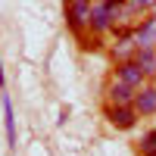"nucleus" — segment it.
I'll list each match as a JSON object with an SVG mask.
<instances>
[{
	"instance_id": "f257e3e1",
	"label": "nucleus",
	"mask_w": 156,
	"mask_h": 156,
	"mask_svg": "<svg viewBox=\"0 0 156 156\" xmlns=\"http://www.w3.org/2000/svg\"><path fill=\"white\" fill-rule=\"evenodd\" d=\"M115 28V19H112V6L109 0H94V6H90V19H87V31L94 37H106L112 34Z\"/></svg>"
},
{
	"instance_id": "f03ea898",
	"label": "nucleus",
	"mask_w": 156,
	"mask_h": 156,
	"mask_svg": "<svg viewBox=\"0 0 156 156\" xmlns=\"http://www.w3.org/2000/svg\"><path fill=\"white\" fill-rule=\"evenodd\" d=\"M134 53H137L134 25H131V28H115V31H112V41H109V56H112V62L134 59Z\"/></svg>"
},
{
	"instance_id": "7ed1b4c3",
	"label": "nucleus",
	"mask_w": 156,
	"mask_h": 156,
	"mask_svg": "<svg viewBox=\"0 0 156 156\" xmlns=\"http://www.w3.org/2000/svg\"><path fill=\"white\" fill-rule=\"evenodd\" d=\"M90 6H94V0H66V25H69V31L75 37L87 31Z\"/></svg>"
},
{
	"instance_id": "20e7f679",
	"label": "nucleus",
	"mask_w": 156,
	"mask_h": 156,
	"mask_svg": "<svg viewBox=\"0 0 156 156\" xmlns=\"http://www.w3.org/2000/svg\"><path fill=\"white\" fill-rule=\"evenodd\" d=\"M103 119H106L115 131H131L140 115L134 109V103H131V106H106V103H103Z\"/></svg>"
},
{
	"instance_id": "39448f33",
	"label": "nucleus",
	"mask_w": 156,
	"mask_h": 156,
	"mask_svg": "<svg viewBox=\"0 0 156 156\" xmlns=\"http://www.w3.org/2000/svg\"><path fill=\"white\" fill-rule=\"evenodd\" d=\"M134 97H137V87L119 81V78H109L106 90H103V103H106V106H131Z\"/></svg>"
},
{
	"instance_id": "423d86ee",
	"label": "nucleus",
	"mask_w": 156,
	"mask_h": 156,
	"mask_svg": "<svg viewBox=\"0 0 156 156\" xmlns=\"http://www.w3.org/2000/svg\"><path fill=\"white\" fill-rule=\"evenodd\" d=\"M112 78H119V81L125 84H131V87H144L150 78L144 75V69L137 66V59H122V62H115V69H112Z\"/></svg>"
},
{
	"instance_id": "0eeeda50",
	"label": "nucleus",
	"mask_w": 156,
	"mask_h": 156,
	"mask_svg": "<svg viewBox=\"0 0 156 156\" xmlns=\"http://www.w3.org/2000/svg\"><path fill=\"white\" fill-rule=\"evenodd\" d=\"M134 109H137L140 119H153V115H156V81H147L144 87H137Z\"/></svg>"
},
{
	"instance_id": "6e6552de",
	"label": "nucleus",
	"mask_w": 156,
	"mask_h": 156,
	"mask_svg": "<svg viewBox=\"0 0 156 156\" xmlns=\"http://www.w3.org/2000/svg\"><path fill=\"white\" fill-rule=\"evenodd\" d=\"M134 37H137V50L140 47H156V16L147 12L134 22Z\"/></svg>"
},
{
	"instance_id": "1a4fd4ad",
	"label": "nucleus",
	"mask_w": 156,
	"mask_h": 156,
	"mask_svg": "<svg viewBox=\"0 0 156 156\" xmlns=\"http://www.w3.org/2000/svg\"><path fill=\"white\" fill-rule=\"evenodd\" d=\"M0 106H3V128H6V144L9 150H16V112H12V100L9 94L0 97Z\"/></svg>"
},
{
	"instance_id": "9d476101",
	"label": "nucleus",
	"mask_w": 156,
	"mask_h": 156,
	"mask_svg": "<svg viewBox=\"0 0 156 156\" xmlns=\"http://www.w3.org/2000/svg\"><path fill=\"white\" fill-rule=\"evenodd\" d=\"M134 59H137V66L144 69V75L150 81H156V47H140L134 53Z\"/></svg>"
},
{
	"instance_id": "9b49d317",
	"label": "nucleus",
	"mask_w": 156,
	"mask_h": 156,
	"mask_svg": "<svg viewBox=\"0 0 156 156\" xmlns=\"http://www.w3.org/2000/svg\"><path fill=\"white\" fill-rule=\"evenodd\" d=\"M137 147H140V153H144V156L156 153V128H153V131H147V134H140V140H137Z\"/></svg>"
},
{
	"instance_id": "f8f14e48",
	"label": "nucleus",
	"mask_w": 156,
	"mask_h": 156,
	"mask_svg": "<svg viewBox=\"0 0 156 156\" xmlns=\"http://www.w3.org/2000/svg\"><path fill=\"white\" fill-rule=\"evenodd\" d=\"M131 6L140 12V16H147V12H153V9H156V0H131Z\"/></svg>"
},
{
	"instance_id": "ddd939ff",
	"label": "nucleus",
	"mask_w": 156,
	"mask_h": 156,
	"mask_svg": "<svg viewBox=\"0 0 156 156\" xmlns=\"http://www.w3.org/2000/svg\"><path fill=\"white\" fill-rule=\"evenodd\" d=\"M69 112H72L69 106H62V109H59V115H56V125H66V119H69Z\"/></svg>"
},
{
	"instance_id": "4468645a",
	"label": "nucleus",
	"mask_w": 156,
	"mask_h": 156,
	"mask_svg": "<svg viewBox=\"0 0 156 156\" xmlns=\"http://www.w3.org/2000/svg\"><path fill=\"white\" fill-rule=\"evenodd\" d=\"M3 84H6V78H3V59H0V90H3Z\"/></svg>"
},
{
	"instance_id": "2eb2a0df",
	"label": "nucleus",
	"mask_w": 156,
	"mask_h": 156,
	"mask_svg": "<svg viewBox=\"0 0 156 156\" xmlns=\"http://www.w3.org/2000/svg\"><path fill=\"white\" fill-rule=\"evenodd\" d=\"M153 16H156V9H153Z\"/></svg>"
},
{
	"instance_id": "dca6fc26",
	"label": "nucleus",
	"mask_w": 156,
	"mask_h": 156,
	"mask_svg": "<svg viewBox=\"0 0 156 156\" xmlns=\"http://www.w3.org/2000/svg\"><path fill=\"white\" fill-rule=\"evenodd\" d=\"M150 156H156V153H150Z\"/></svg>"
}]
</instances>
